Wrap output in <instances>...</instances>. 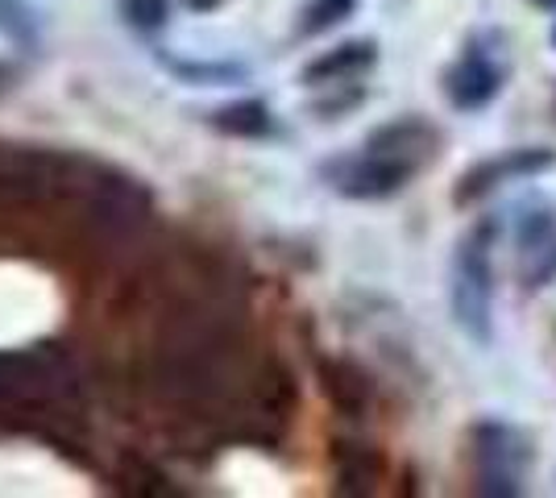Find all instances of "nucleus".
I'll list each match as a JSON object with an SVG mask.
<instances>
[{
	"mask_svg": "<svg viewBox=\"0 0 556 498\" xmlns=\"http://www.w3.org/2000/svg\"><path fill=\"white\" fill-rule=\"evenodd\" d=\"M416 170L419 163H412V158H399L391 150L366 142V150L325 163V179L332 183V191H341L349 200H387V195L407 188V179Z\"/></svg>",
	"mask_w": 556,
	"mask_h": 498,
	"instance_id": "1",
	"label": "nucleus"
},
{
	"mask_svg": "<svg viewBox=\"0 0 556 498\" xmlns=\"http://www.w3.org/2000/svg\"><path fill=\"white\" fill-rule=\"evenodd\" d=\"M453 311L473 341L490 336V229H473L453 266Z\"/></svg>",
	"mask_w": 556,
	"mask_h": 498,
	"instance_id": "2",
	"label": "nucleus"
},
{
	"mask_svg": "<svg viewBox=\"0 0 556 498\" xmlns=\"http://www.w3.org/2000/svg\"><path fill=\"white\" fill-rule=\"evenodd\" d=\"M473 457H478V486L486 495H519L523 490L528 449L507 424H478Z\"/></svg>",
	"mask_w": 556,
	"mask_h": 498,
	"instance_id": "3",
	"label": "nucleus"
},
{
	"mask_svg": "<svg viewBox=\"0 0 556 498\" xmlns=\"http://www.w3.org/2000/svg\"><path fill=\"white\" fill-rule=\"evenodd\" d=\"M503 63L490 54V50H478L469 47L457 59V67L448 72V79H444V92H448V100L457 104V108H482V104H490L494 100V92L503 88Z\"/></svg>",
	"mask_w": 556,
	"mask_h": 498,
	"instance_id": "4",
	"label": "nucleus"
},
{
	"mask_svg": "<svg viewBox=\"0 0 556 498\" xmlns=\"http://www.w3.org/2000/svg\"><path fill=\"white\" fill-rule=\"evenodd\" d=\"M59 382L54 357L47 354H0V404H38Z\"/></svg>",
	"mask_w": 556,
	"mask_h": 498,
	"instance_id": "5",
	"label": "nucleus"
},
{
	"mask_svg": "<svg viewBox=\"0 0 556 498\" xmlns=\"http://www.w3.org/2000/svg\"><path fill=\"white\" fill-rule=\"evenodd\" d=\"M544 166H553V154H548V150H510L503 158H490V163L473 166L462 179V188H457V200L469 204V200H478V195H486V191L503 188L507 179L535 175V170H544Z\"/></svg>",
	"mask_w": 556,
	"mask_h": 498,
	"instance_id": "6",
	"label": "nucleus"
},
{
	"mask_svg": "<svg viewBox=\"0 0 556 498\" xmlns=\"http://www.w3.org/2000/svg\"><path fill=\"white\" fill-rule=\"evenodd\" d=\"M519 274L523 283L540 291L556 279V225L553 216L532 213L519 225Z\"/></svg>",
	"mask_w": 556,
	"mask_h": 498,
	"instance_id": "7",
	"label": "nucleus"
},
{
	"mask_svg": "<svg viewBox=\"0 0 556 498\" xmlns=\"http://www.w3.org/2000/svg\"><path fill=\"white\" fill-rule=\"evenodd\" d=\"M378 59L374 42H345V47L325 50L320 59H312L303 67V84L307 88H337V84H353L357 75H366Z\"/></svg>",
	"mask_w": 556,
	"mask_h": 498,
	"instance_id": "8",
	"label": "nucleus"
},
{
	"mask_svg": "<svg viewBox=\"0 0 556 498\" xmlns=\"http://www.w3.org/2000/svg\"><path fill=\"white\" fill-rule=\"evenodd\" d=\"M320 382H325L328 404L337 407V411H345V416H353V420L370 407V395H374L370 379L353 361H345V357H325L320 361Z\"/></svg>",
	"mask_w": 556,
	"mask_h": 498,
	"instance_id": "9",
	"label": "nucleus"
},
{
	"mask_svg": "<svg viewBox=\"0 0 556 498\" xmlns=\"http://www.w3.org/2000/svg\"><path fill=\"white\" fill-rule=\"evenodd\" d=\"M332 474H337L341 490H349V495H370V490H378L387 465H382L378 449H370V445L341 440L337 452H332Z\"/></svg>",
	"mask_w": 556,
	"mask_h": 498,
	"instance_id": "10",
	"label": "nucleus"
},
{
	"mask_svg": "<svg viewBox=\"0 0 556 498\" xmlns=\"http://www.w3.org/2000/svg\"><path fill=\"white\" fill-rule=\"evenodd\" d=\"M208 125L225 138L254 142V138H266L275 129V117H270V108L262 100H237V104H225V108L208 113Z\"/></svg>",
	"mask_w": 556,
	"mask_h": 498,
	"instance_id": "11",
	"label": "nucleus"
},
{
	"mask_svg": "<svg viewBox=\"0 0 556 498\" xmlns=\"http://www.w3.org/2000/svg\"><path fill=\"white\" fill-rule=\"evenodd\" d=\"M0 34L13 47H38V13H34V4L29 0H0Z\"/></svg>",
	"mask_w": 556,
	"mask_h": 498,
	"instance_id": "12",
	"label": "nucleus"
},
{
	"mask_svg": "<svg viewBox=\"0 0 556 498\" xmlns=\"http://www.w3.org/2000/svg\"><path fill=\"white\" fill-rule=\"evenodd\" d=\"M170 75H179L187 84H195V88H208V84H237V79H245V67H237V63H166Z\"/></svg>",
	"mask_w": 556,
	"mask_h": 498,
	"instance_id": "13",
	"label": "nucleus"
},
{
	"mask_svg": "<svg viewBox=\"0 0 556 498\" xmlns=\"http://www.w3.org/2000/svg\"><path fill=\"white\" fill-rule=\"evenodd\" d=\"M353 9H357V0H307L300 17V34H325L345 17H353Z\"/></svg>",
	"mask_w": 556,
	"mask_h": 498,
	"instance_id": "14",
	"label": "nucleus"
},
{
	"mask_svg": "<svg viewBox=\"0 0 556 498\" xmlns=\"http://www.w3.org/2000/svg\"><path fill=\"white\" fill-rule=\"evenodd\" d=\"M116 4H121V17L141 34H159L170 17V0H116Z\"/></svg>",
	"mask_w": 556,
	"mask_h": 498,
	"instance_id": "15",
	"label": "nucleus"
},
{
	"mask_svg": "<svg viewBox=\"0 0 556 498\" xmlns=\"http://www.w3.org/2000/svg\"><path fill=\"white\" fill-rule=\"evenodd\" d=\"M17 88V67L13 63H0V95H9Z\"/></svg>",
	"mask_w": 556,
	"mask_h": 498,
	"instance_id": "16",
	"label": "nucleus"
},
{
	"mask_svg": "<svg viewBox=\"0 0 556 498\" xmlns=\"http://www.w3.org/2000/svg\"><path fill=\"white\" fill-rule=\"evenodd\" d=\"M187 13H212V9H220L225 0H179Z\"/></svg>",
	"mask_w": 556,
	"mask_h": 498,
	"instance_id": "17",
	"label": "nucleus"
},
{
	"mask_svg": "<svg viewBox=\"0 0 556 498\" xmlns=\"http://www.w3.org/2000/svg\"><path fill=\"white\" fill-rule=\"evenodd\" d=\"M535 4H548V9H553V4H556V0H535Z\"/></svg>",
	"mask_w": 556,
	"mask_h": 498,
	"instance_id": "18",
	"label": "nucleus"
}]
</instances>
